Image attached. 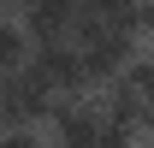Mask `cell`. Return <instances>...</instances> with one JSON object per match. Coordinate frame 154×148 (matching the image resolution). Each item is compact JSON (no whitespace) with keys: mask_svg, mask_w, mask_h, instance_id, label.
<instances>
[{"mask_svg":"<svg viewBox=\"0 0 154 148\" xmlns=\"http://www.w3.org/2000/svg\"><path fill=\"white\" fill-rule=\"evenodd\" d=\"M59 95L42 83L36 71H18V77H0V125L6 130H48Z\"/></svg>","mask_w":154,"mask_h":148,"instance_id":"7a4b0ae2","label":"cell"},{"mask_svg":"<svg viewBox=\"0 0 154 148\" xmlns=\"http://www.w3.org/2000/svg\"><path fill=\"white\" fill-rule=\"evenodd\" d=\"M18 18H24V30L36 36V48L77 42V30H83V0H30Z\"/></svg>","mask_w":154,"mask_h":148,"instance_id":"277c9868","label":"cell"},{"mask_svg":"<svg viewBox=\"0 0 154 148\" xmlns=\"http://www.w3.org/2000/svg\"><path fill=\"white\" fill-rule=\"evenodd\" d=\"M30 59H36V36L24 30V18H0V77L30 71Z\"/></svg>","mask_w":154,"mask_h":148,"instance_id":"5b68a950","label":"cell"},{"mask_svg":"<svg viewBox=\"0 0 154 148\" xmlns=\"http://www.w3.org/2000/svg\"><path fill=\"white\" fill-rule=\"evenodd\" d=\"M107 95H65L48 119V142L54 148H101L107 142Z\"/></svg>","mask_w":154,"mask_h":148,"instance_id":"6da1fadb","label":"cell"},{"mask_svg":"<svg viewBox=\"0 0 154 148\" xmlns=\"http://www.w3.org/2000/svg\"><path fill=\"white\" fill-rule=\"evenodd\" d=\"M83 24H101V30H125L136 36V0H83ZM142 42V36H136Z\"/></svg>","mask_w":154,"mask_h":148,"instance_id":"8992f818","label":"cell"},{"mask_svg":"<svg viewBox=\"0 0 154 148\" xmlns=\"http://www.w3.org/2000/svg\"><path fill=\"white\" fill-rule=\"evenodd\" d=\"M30 71L48 83V89L65 101V95H101L95 77H89V59H83V48L77 42H54V48H36V59H30Z\"/></svg>","mask_w":154,"mask_h":148,"instance_id":"3957f363","label":"cell"},{"mask_svg":"<svg viewBox=\"0 0 154 148\" xmlns=\"http://www.w3.org/2000/svg\"><path fill=\"white\" fill-rule=\"evenodd\" d=\"M148 54H154V42H148Z\"/></svg>","mask_w":154,"mask_h":148,"instance_id":"52a82bcc","label":"cell"}]
</instances>
